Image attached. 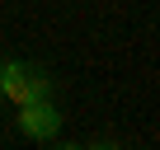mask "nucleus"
Instances as JSON below:
<instances>
[{"mask_svg": "<svg viewBox=\"0 0 160 150\" xmlns=\"http://www.w3.org/2000/svg\"><path fill=\"white\" fill-rule=\"evenodd\" d=\"M0 99H10L14 108H19V103L52 99V75H47V70H38V66H24V61L5 56V80H0Z\"/></svg>", "mask_w": 160, "mask_h": 150, "instance_id": "obj_1", "label": "nucleus"}, {"mask_svg": "<svg viewBox=\"0 0 160 150\" xmlns=\"http://www.w3.org/2000/svg\"><path fill=\"white\" fill-rule=\"evenodd\" d=\"M19 131L28 141H52L61 131V108L52 99H38V103H19Z\"/></svg>", "mask_w": 160, "mask_h": 150, "instance_id": "obj_2", "label": "nucleus"}, {"mask_svg": "<svg viewBox=\"0 0 160 150\" xmlns=\"http://www.w3.org/2000/svg\"><path fill=\"white\" fill-rule=\"evenodd\" d=\"M0 80H5V56H0Z\"/></svg>", "mask_w": 160, "mask_h": 150, "instance_id": "obj_3", "label": "nucleus"}]
</instances>
